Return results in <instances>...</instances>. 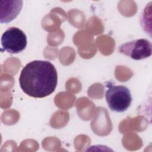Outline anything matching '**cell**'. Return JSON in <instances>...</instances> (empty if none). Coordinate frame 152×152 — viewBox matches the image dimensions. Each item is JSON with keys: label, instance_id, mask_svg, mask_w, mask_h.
<instances>
[{"label": "cell", "instance_id": "6da1fadb", "mask_svg": "<svg viewBox=\"0 0 152 152\" xmlns=\"http://www.w3.org/2000/svg\"><path fill=\"white\" fill-rule=\"evenodd\" d=\"M58 83L55 66L48 61L35 60L21 70L19 84L23 91L34 98H43L52 94Z\"/></svg>", "mask_w": 152, "mask_h": 152}, {"label": "cell", "instance_id": "7a4b0ae2", "mask_svg": "<svg viewBox=\"0 0 152 152\" xmlns=\"http://www.w3.org/2000/svg\"><path fill=\"white\" fill-rule=\"evenodd\" d=\"M107 89L105 93V97L110 109L115 112H124L131 106L132 96L130 90L124 86L106 85Z\"/></svg>", "mask_w": 152, "mask_h": 152}, {"label": "cell", "instance_id": "3957f363", "mask_svg": "<svg viewBox=\"0 0 152 152\" xmlns=\"http://www.w3.org/2000/svg\"><path fill=\"white\" fill-rule=\"evenodd\" d=\"M26 34L15 27L8 28L1 36V45L4 50L12 54L19 53L27 46Z\"/></svg>", "mask_w": 152, "mask_h": 152}, {"label": "cell", "instance_id": "277c9868", "mask_svg": "<svg viewBox=\"0 0 152 152\" xmlns=\"http://www.w3.org/2000/svg\"><path fill=\"white\" fill-rule=\"evenodd\" d=\"M118 50L134 60H141L151 55L152 45L148 40L140 39L122 44Z\"/></svg>", "mask_w": 152, "mask_h": 152}, {"label": "cell", "instance_id": "5b68a950", "mask_svg": "<svg viewBox=\"0 0 152 152\" xmlns=\"http://www.w3.org/2000/svg\"><path fill=\"white\" fill-rule=\"evenodd\" d=\"M1 23H8L20 14L23 7L22 1H0Z\"/></svg>", "mask_w": 152, "mask_h": 152}]
</instances>
